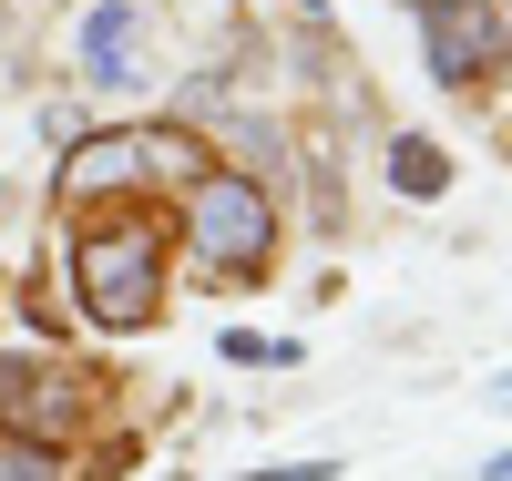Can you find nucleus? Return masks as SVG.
<instances>
[{"mask_svg": "<svg viewBox=\"0 0 512 481\" xmlns=\"http://www.w3.org/2000/svg\"><path fill=\"white\" fill-rule=\"evenodd\" d=\"M72 287H82V318L134 338L164 318V226L154 215H103V226L72 236Z\"/></svg>", "mask_w": 512, "mask_h": 481, "instance_id": "1", "label": "nucleus"}, {"mask_svg": "<svg viewBox=\"0 0 512 481\" xmlns=\"http://www.w3.org/2000/svg\"><path fill=\"white\" fill-rule=\"evenodd\" d=\"M185 236L205 256V277H267V256H277V195L256 185V174H195Z\"/></svg>", "mask_w": 512, "mask_h": 481, "instance_id": "2", "label": "nucleus"}, {"mask_svg": "<svg viewBox=\"0 0 512 481\" xmlns=\"http://www.w3.org/2000/svg\"><path fill=\"white\" fill-rule=\"evenodd\" d=\"M502 52H512L502 0H431V11H420V62H431V82H482Z\"/></svg>", "mask_w": 512, "mask_h": 481, "instance_id": "3", "label": "nucleus"}, {"mask_svg": "<svg viewBox=\"0 0 512 481\" xmlns=\"http://www.w3.org/2000/svg\"><path fill=\"white\" fill-rule=\"evenodd\" d=\"M185 154H195L185 134H103L93 154H72V164H62V205H82L93 185H123V174H175Z\"/></svg>", "mask_w": 512, "mask_h": 481, "instance_id": "4", "label": "nucleus"}, {"mask_svg": "<svg viewBox=\"0 0 512 481\" xmlns=\"http://www.w3.org/2000/svg\"><path fill=\"white\" fill-rule=\"evenodd\" d=\"M82 62H93L103 82H144V62H134V0L82 11Z\"/></svg>", "mask_w": 512, "mask_h": 481, "instance_id": "5", "label": "nucleus"}, {"mask_svg": "<svg viewBox=\"0 0 512 481\" xmlns=\"http://www.w3.org/2000/svg\"><path fill=\"white\" fill-rule=\"evenodd\" d=\"M390 185H400V195H441V185H451V154H441V144H420V134L390 144Z\"/></svg>", "mask_w": 512, "mask_h": 481, "instance_id": "6", "label": "nucleus"}, {"mask_svg": "<svg viewBox=\"0 0 512 481\" xmlns=\"http://www.w3.org/2000/svg\"><path fill=\"white\" fill-rule=\"evenodd\" d=\"M0 481H62V461L41 441H0Z\"/></svg>", "mask_w": 512, "mask_h": 481, "instance_id": "7", "label": "nucleus"}, {"mask_svg": "<svg viewBox=\"0 0 512 481\" xmlns=\"http://www.w3.org/2000/svg\"><path fill=\"white\" fill-rule=\"evenodd\" d=\"M246 481H338V461H267V471H246Z\"/></svg>", "mask_w": 512, "mask_h": 481, "instance_id": "8", "label": "nucleus"}, {"mask_svg": "<svg viewBox=\"0 0 512 481\" xmlns=\"http://www.w3.org/2000/svg\"><path fill=\"white\" fill-rule=\"evenodd\" d=\"M492 410H512V369H502V379H492Z\"/></svg>", "mask_w": 512, "mask_h": 481, "instance_id": "9", "label": "nucleus"}, {"mask_svg": "<svg viewBox=\"0 0 512 481\" xmlns=\"http://www.w3.org/2000/svg\"><path fill=\"white\" fill-rule=\"evenodd\" d=\"M482 481H512V451H502V461H492V471H482Z\"/></svg>", "mask_w": 512, "mask_h": 481, "instance_id": "10", "label": "nucleus"}]
</instances>
